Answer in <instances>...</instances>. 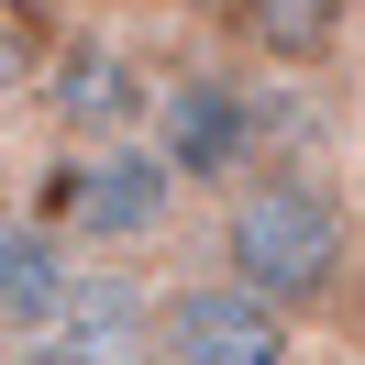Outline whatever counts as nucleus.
<instances>
[{
    "instance_id": "nucleus-1",
    "label": "nucleus",
    "mask_w": 365,
    "mask_h": 365,
    "mask_svg": "<svg viewBox=\"0 0 365 365\" xmlns=\"http://www.w3.org/2000/svg\"><path fill=\"white\" fill-rule=\"evenodd\" d=\"M200 222H210V277L288 310L299 332L354 299V188H332L310 155H255L232 188L200 200Z\"/></svg>"
},
{
    "instance_id": "nucleus-2",
    "label": "nucleus",
    "mask_w": 365,
    "mask_h": 365,
    "mask_svg": "<svg viewBox=\"0 0 365 365\" xmlns=\"http://www.w3.org/2000/svg\"><path fill=\"white\" fill-rule=\"evenodd\" d=\"M144 144H155V166L188 200H210L255 155H288V89L266 67H244V56H178V67H155Z\"/></svg>"
},
{
    "instance_id": "nucleus-3",
    "label": "nucleus",
    "mask_w": 365,
    "mask_h": 365,
    "mask_svg": "<svg viewBox=\"0 0 365 365\" xmlns=\"http://www.w3.org/2000/svg\"><path fill=\"white\" fill-rule=\"evenodd\" d=\"M188 210H200V200L155 166V144H144V133L56 144V155H45V188H34V222H56L78 255H155Z\"/></svg>"
},
{
    "instance_id": "nucleus-4",
    "label": "nucleus",
    "mask_w": 365,
    "mask_h": 365,
    "mask_svg": "<svg viewBox=\"0 0 365 365\" xmlns=\"http://www.w3.org/2000/svg\"><path fill=\"white\" fill-rule=\"evenodd\" d=\"M144 354L155 365H310V343L288 310L244 299L232 277H178L144 310Z\"/></svg>"
},
{
    "instance_id": "nucleus-5",
    "label": "nucleus",
    "mask_w": 365,
    "mask_h": 365,
    "mask_svg": "<svg viewBox=\"0 0 365 365\" xmlns=\"http://www.w3.org/2000/svg\"><path fill=\"white\" fill-rule=\"evenodd\" d=\"M56 122V144H111V133H144V100H155V56H133L122 34H78V45H45L34 89Z\"/></svg>"
},
{
    "instance_id": "nucleus-6",
    "label": "nucleus",
    "mask_w": 365,
    "mask_h": 365,
    "mask_svg": "<svg viewBox=\"0 0 365 365\" xmlns=\"http://www.w3.org/2000/svg\"><path fill=\"white\" fill-rule=\"evenodd\" d=\"M222 56L266 78H321L354 56V0H222Z\"/></svg>"
},
{
    "instance_id": "nucleus-7",
    "label": "nucleus",
    "mask_w": 365,
    "mask_h": 365,
    "mask_svg": "<svg viewBox=\"0 0 365 365\" xmlns=\"http://www.w3.org/2000/svg\"><path fill=\"white\" fill-rule=\"evenodd\" d=\"M78 266H89V255H78L56 222H34V210H0V343L56 332V321L78 310Z\"/></svg>"
},
{
    "instance_id": "nucleus-8",
    "label": "nucleus",
    "mask_w": 365,
    "mask_h": 365,
    "mask_svg": "<svg viewBox=\"0 0 365 365\" xmlns=\"http://www.w3.org/2000/svg\"><path fill=\"white\" fill-rule=\"evenodd\" d=\"M122 343L89 332V321H56V332H23V343H0V365H111Z\"/></svg>"
},
{
    "instance_id": "nucleus-9",
    "label": "nucleus",
    "mask_w": 365,
    "mask_h": 365,
    "mask_svg": "<svg viewBox=\"0 0 365 365\" xmlns=\"http://www.w3.org/2000/svg\"><path fill=\"white\" fill-rule=\"evenodd\" d=\"M34 67H45V34H34L23 11H0V100H23Z\"/></svg>"
},
{
    "instance_id": "nucleus-10",
    "label": "nucleus",
    "mask_w": 365,
    "mask_h": 365,
    "mask_svg": "<svg viewBox=\"0 0 365 365\" xmlns=\"http://www.w3.org/2000/svg\"><path fill=\"white\" fill-rule=\"evenodd\" d=\"M11 178H23V155H11V133H0V210H11Z\"/></svg>"
},
{
    "instance_id": "nucleus-11",
    "label": "nucleus",
    "mask_w": 365,
    "mask_h": 365,
    "mask_svg": "<svg viewBox=\"0 0 365 365\" xmlns=\"http://www.w3.org/2000/svg\"><path fill=\"white\" fill-rule=\"evenodd\" d=\"M111 365H155V354H144V343H122V354H111Z\"/></svg>"
}]
</instances>
